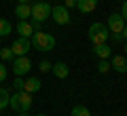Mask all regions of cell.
Segmentation results:
<instances>
[{"label": "cell", "instance_id": "6da1fadb", "mask_svg": "<svg viewBox=\"0 0 127 116\" xmlns=\"http://www.w3.org/2000/svg\"><path fill=\"white\" fill-rule=\"evenodd\" d=\"M30 42L34 49L38 51H53L55 49V36L53 34H47V32H34V34L30 36Z\"/></svg>", "mask_w": 127, "mask_h": 116}, {"label": "cell", "instance_id": "7a4b0ae2", "mask_svg": "<svg viewBox=\"0 0 127 116\" xmlns=\"http://www.w3.org/2000/svg\"><path fill=\"white\" fill-rule=\"evenodd\" d=\"M9 108H13L15 112H28L32 108V93L28 91H17L15 95H11V101H9Z\"/></svg>", "mask_w": 127, "mask_h": 116}, {"label": "cell", "instance_id": "3957f363", "mask_svg": "<svg viewBox=\"0 0 127 116\" xmlns=\"http://www.w3.org/2000/svg\"><path fill=\"white\" fill-rule=\"evenodd\" d=\"M108 36H110V32H108V27H106V23L95 21V23L89 25V42L93 46L95 45H104V42L108 40Z\"/></svg>", "mask_w": 127, "mask_h": 116}, {"label": "cell", "instance_id": "277c9868", "mask_svg": "<svg viewBox=\"0 0 127 116\" xmlns=\"http://www.w3.org/2000/svg\"><path fill=\"white\" fill-rule=\"evenodd\" d=\"M51 17V4L40 0V2H34L32 4V15H30V21H45V19Z\"/></svg>", "mask_w": 127, "mask_h": 116}, {"label": "cell", "instance_id": "5b68a950", "mask_svg": "<svg viewBox=\"0 0 127 116\" xmlns=\"http://www.w3.org/2000/svg\"><path fill=\"white\" fill-rule=\"evenodd\" d=\"M51 17H53V21L55 23H59V25H68L70 23V11L66 9L64 4H55V6H51Z\"/></svg>", "mask_w": 127, "mask_h": 116}, {"label": "cell", "instance_id": "8992f818", "mask_svg": "<svg viewBox=\"0 0 127 116\" xmlns=\"http://www.w3.org/2000/svg\"><path fill=\"white\" fill-rule=\"evenodd\" d=\"M30 70H32V61L28 59V55H19V57L13 59V72H15V76H26Z\"/></svg>", "mask_w": 127, "mask_h": 116}, {"label": "cell", "instance_id": "52a82bcc", "mask_svg": "<svg viewBox=\"0 0 127 116\" xmlns=\"http://www.w3.org/2000/svg\"><path fill=\"white\" fill-rule=\"evenodd\" d=\"M106 27H108V32H112V34H121L123 27H125V19L121 17V13H112L106 19Z\"/></svg>", "mask_w": 127, "mask_h": 116}, {"label": "cell", "instance_id": "ba28073f", "mask_svg": "<svg viewBox=\"0 0 127 116\" xmlns=\"http://www.w3.org/2000/svg\"><path fill=\"white\" fill-rule=\"evenodd\" d=\"M30 49H32L30 38H21V36H19L17 40L11 45V51H13L15 57H19V55H28V51H30Z\"/></svg>", "mask_w": 127, "mask_h": 116}, {"label": "cell", "instance_id": "9c48e42d", "mask_svg": "<svg viewBox=\"0 0 127 116\" xmlns=\"http://www.w3.org/2000/svg\"><path fill=\"white\" fill-rule=\"evenodd\" d=\"M110 70L119 72V74H125V72H127V57H123V55H114L112 61H110Z\"/></svg>", "mask_w": 127, "mask_h": 116}, {"label": "cell", "instance_id": "30bf717a", "mask_svg": "<svg viewBox=\"0 0 127 116\" xmlns=\"http://www.w3.org/2000/svg\"><path fill=\"white\" fill-rule=\"evenodd\" d=\"M51 72L55 74V78H68V74H70V68L66 66L64 61H55L53 66H51Z\"/></svg>", "mask_w": 127, "mask_h": 116}, {"label": "cell", "instance_id": "8fae6325", "mask_svg": "<svg viewBox=\"0 0 127 116\" xmlns=\"http://www.w3.org/2000/svg\"><path fill=\"white\" fill-rule=\"evenodd\" d=\"M17 34L21 36V38H30V36L34 34V25H32L28 19H23V21L17 23Z\"/></svg>", "mask_w": 127, "mask_h": 116}, {"label": "cell", "instance_id": "7c38bea8", "mask_svg": "<svg viewBox=\"0 0 127 116\" xmlns=\"http://www.w3.org/2000/svg\"><path fill=\"white\" fill-rule=\"evenodd\" d=\"M30 15H32V4H23V2H19V4L15 6V17H19V21L30 19Z\"/></svg>", "mask_w": 127, "mask_h": 116}, {"label": "cell", "instance_id": "4fadbf2b", "mask_svg": "<svg viewBox=\"0 0 127 116\" xmlns=\"http://www.w3.org/2000/svg\"><path fill=\"white\" fill-rule=\"evenodd\" d=\"M95 6H97V0H76V9L81 13H93Z\"/></svg>", "mask_w": 127, "mask_h": 116}, {"label": "cell", "instance_id": "5bb4252c", "mask_svg": "<svg viewBox=\"0 0 127 116\" xmlns=\"http://www.w3.org/2000/svg\"><path fill=\"white\" fill-rule=\"evenodd\" d=\"M93 53L97 55L100 59H108L110 55H112V49H110V46L104 42V45H95V46H93Z\"/></svg>", "mask_w": 127, "mask_h": 116}, {"label": "cell", "instance_id": "9a60e30c", "mask_svg": "<svg viewBox=\"0 0 127 116\" xmlns=\"http://www.w3.org/2000/svg\"><path fill=\"white\" fill-rule=\"evenodd\" d=\"M23 91H28V93L40 91V80H38V78H28V80L23 82Z\"/></svg>", "mask_w": 127, "mask_h": 116}, {"label": "cell", "instance_id": "2e32d148", "mask_svg": "<svg viewBox=\"0 0 127 116\" xmlns=\"http://www.w3.org/2000/svg\"><path fill=\"white\" fill-rule=\"evenodd\" d=\"M11 32H13V25H11V21H6V19H0V38H6Z\"/></svg>", "mask_w": 127, "mask_h": 116}, {"label": "cell", "instance_id": "e0dca14e", "mask_svg": "<svg viewBox=\"0 0 127 116\" xmlns=\"http://www.w3.org/2000/svg\"><path fill=\"white\" fill-rule=\"evenodd\" d=\"M9 101H11V95H9V91H6L4 87H0V110L9 108Z\"/></svg>", "mask_w": 127, "mask_h": 116}, {"label": "cell", "instance_id": "ac0fdd59", "mask_svg": "<svg viewBox=\"0 0 127 116\" xmlns=\"http://www.w3.org/2000/svg\"><path fill=\"white\" fill-rule=\"evenodd\" d=\"M0 59H2V61H13V59H15L11 46H0Z\"/></svg>", "mask_w": 127, "mask_h": 116}, {"label": "cell", "instance_id": "d6986e66", "mask_svg": "<svg viewBox=\"0 0 127 116\" xmlns=\"http://www.w3.org/2000/svg\"><path fill=\"white\" fill-rule=\"evenodd\" d=\"M72 116H91V112H89L87 106H74L72 108Z\"/></svg>", "mask_w": 127, "mask_h": 116}, {"label": "cell", "instance_id": "ffe728a7", "mask_svg": "<svg viewBox=\"0 0 127 116\" xmlns=\"http://www.w3.org/2000/svg\"><path fill=\"white\" fill-rule=\"evenodd\" d=\"M108 70H110V61H108V59H100V63H97V72H100V74H106Z\"/></svg>", "mask_w": 127, "mask_h": 116}, {"label": "cell", "instance_id": "44dd1931", "mask_svg": "<svg viewBox=\"0 0 127 116\" xmlns=\"http://www.w3.org/2000/svg\"><path fill=\"white\" fill-rule=\"evenodd\" d=\"M6 76H9V70H6L4 61H0V82H4V80H6Z\"/></svg>", "mask_w": 127, "mask_h": 116}, {"label": "cell", "instance_id": "7402d4cb", "mask_svg": "<svg viewBox=\"0 0 127 116\" xmlns=\"http://www.w3.org/2000/svg\"><path fill=\"white\" fill-rule=\"evenodd\" d=\"M51 66H53L51 61H40V66H38V70H40V72H45V74H47V72H51Z\"/></svg>", "mask_w": 127, "mask_h": 116}, {"label": "cell", "instance_id": "603a6c76", "mask_svg": "<svg viewBox=\"0 0 127 116\" xmlns=\"http://www.w3.org/2000/svg\"><path fill=\"white\" fill-rule=\"evenodd\" d=\"M23 82H26V80H23L21 76H17V78H15V82H13V87H15L17 91H21V89H23Z\"/></svg>", "mask_w": 127, "mask_h": 116}, {"label": "cell", "instance_id": "cb8c5ba5", "mask_svg": "<svg viewBox=\"0 0 127 116\" xmlns=\"http://www.w3.org/2000/svg\"><path fill=\"white\" fill-rule=\"evenodd\" d=\"M64 6H66V9H74V6H76V0H64Z\"/></svg>", "mask_w": 127, "mask_h": 116}, {"label": "cell", "instance_id": "d4e9b609", "mask_svg": "<svg viewBox=\"0 0 127 116\" xmlns=\"http://www.w3.org/2000/svg\"><path fill=\"white\" fill-rule=\"evenodd\" d=\"M121 17L127 21V0H123V11H121Z\"/></svg>", "mask_w": 127, "mask_h": 116}, {"label": "cell", "instance_id": "484cf974", "mask_svg": "<svg viewBox=\"0 0 127 116\" xmlns=\"http://www.w3.org/2000/svg\"><path fill=\"white\" fill-rule=\"evenodd\" d=\"M112 38H114V40L119 42V40H123V34H112Z\"/></svg>", "mask_w": 127, "mask_h": 116}, {"label": "cell", "instance_id": "4316f807", "mask_svg": "<svg viewBox=\"0 0 127 116\" xmlns=\"http://www.w3.org/2000/svg\"><path fill=\"white\" fill-rule=\"evenodd\" d=\"M121 34H123V38H125V40H127V25L123 27V32H121Z\"/></svg>", "mask_w": 127, "mask_h": 116}, {"label": "cell", "instance_id": "83f0119b", "mask_svg": "<svg viewBox=\"0 0 127 116\" xmlns=\"http://www.w3.org/2000/svg\"><path fill=\"white\" fill-rule=\"evenodd\" d=\"M19 116H30V114H28V112H19Z\"/></svg>", "mask_w": 127, "mask_h": 116}, {"label": "cell", "instance_id": "f1b7e54d", "mask_svg": "<svg viewBox=\"0 0 127 116\" xmlns=\"http://www.w3.org/2000/svg\"><path fill=\"white\" fill-rule=\"evenodd\" d=\"M19 2H23V4H30V0H19Z\"/></svg>", "mask_w": 127, "mask_h": 116}, {"label": "cell", "instance_id": "f546056e", "mask_svg": "<svg viewBox=\"0 0 127 116\" xmlns=\"http://www.w3.org/2000/svg\"><path fill=\"white\" fill-rule=\"evenodd\" d=\"M36 116H47V114H36Z\"/></svg>", "mask_w": 127, "mask_h": 116}, {"label": "cell", "instance_id": "4dcf8cb0", "mask_svg": "<svg viewBox=\"0 0 127 116\" xmlns=\"http://www.w3.org/2000/svg\"><path fill=\"white\" fill-rule=\"evenodd\" d=\"M125 53H127V45H125Z\"/></svg>", "mask_w": 127, "mask_h": 116}, {"label": "cell", "instance_id": "1f68e13d", "mask_svg": "<svg viewBox=\"0 0 127 116\" xmlns=\"http://www.w3.org/2000/svg\"><path fill=\"white\" fill-rule=\"evenodd\" d=\"M125 74H127V72H125Z\"/></svg>", "mask_w": 127, "mask_h": 116}]
</instances>
